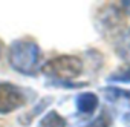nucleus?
Returning a JSON list of instances; mask_svg holds the SVG:
<instances>
[{
    "mask_svg": "<svg viewBox=\"0 0 130 127\" xmlns=\"http://www.w3.org/2000/svg\"><path fill=\"white\" fill-rule=\"evenodd\" d=\"M43 75L47 78V86L77 89L84 87L87 83H75L74 80L83 74V61L77 55H58L46 61L41 68Z\"/></svg>",
    "mask_w": 130,
    "mask_h": 127,
    "instance_id": "f257e3e1",
    "label": "nucleus"
},
{
    "mask_svg": "<svg viewBox=\"0 0 130 127\" xmlns=\"http://www.w3.org/2000/svg\"><path fill=\"white\" fill-rule=\"evenodd\" d=\"M41 51L40 46L29 38H19L11 43L8 51L9 66L22 75H35L40 66Z\"/></svg>",
    "mask_w": 130,
    "mask_h": 127,
    "instance_id": "f03ea898",
    "label": "nucleus"
},
{
    "mask_svg": "<svg viewBox=\"0 0 130 127\" xmlns=\"http://www.w3.org/2000/svg\"><path fill=\"white\" fill-rule=\"evenodd\" d=\"M32 98V90L9 81H0V115H8L25 107Z\"/></svg>",
    "mask_w": 130,
    "mask_h": 127,
    "instance_id": "7ed1b4c3",
    "label": "nucleus"
},
{
    "mask_svg": "<svg viewBox=\"0 0 130 127\" xmlns=\"http://www.w3.org/2000/svg\"><path fill=\"white\" fill-rule=\"evenodd\" d=\"M101 93L110 104H116L118 107H127L130 109V90L121 89L116 86H106L101 87Z\"/></svg>",
    "mask_w": 130,
    "mask_h": 127,
    "instance_id": "20e7f679",
    "label": "nucleus"
},
{
    "mask_svg": "<svg viewBox=\"0 0 130 127\" xmlns=\"http://www.w3.org/2000/svg\"><path fill=\"white\" fill-rule=\"evenodd\" d=\"M75 106L80 113L92 115L100 106V98L93 92H81L75 97Z\"/></svg>",
    "mask_w": 130,
    "mask_h": 127,
    "instance_id": "39448f33",
    "label": "nucleus"
},
{
    "mask_svg": "<svg viewBox=\"0 0 130 127\" xmlns=\"http://www.w3.org/2000/svg\"><path fill=\"white\" fill-rule=\"evenodd\" d=\"M115 52L121 60L130 63V28H127L118 35L115 41Z\"/></svg>",
    "mask_w": 130,
    "mask_h": 127,
    "instance_id": "423d86ee",
    "label": "nucleus"
},
{
    "mask_svg": "<svg viewBox=\"0 0 130 127\" xmlns=\"http://www.w3.org/2000/svg\"><path fill=\"white\" fill-rule=\"evenodd\" d=\"M51 103H52V98H51V97L41 98V100H40V101H38V103H37V104L29 110V112H26L25 115H22V116H20V119H19V121H20V124H22V125H29L35 118H38V116L46 110V107H47Z\"/></svg>",
    "mask_w": 130,
    "mask_h": 127,
    "instance_id": "0eeeda50",
    "label": "nucleus"
},
{
    "mask_svg": "<svg viewBox=\"0 0 130 127\" xmlns=\"http://www.w3.org/2000/svg\"><path fill=\"white\" fill-rule=\"evenodd\" d=\"M37 127H68V121L57 110H49L40 118Z\"/></svg>",
    "mask_w": 130,
    "mask_h": 127,
    "instance_id": "6e6552de",
    "label": "nucleus"
},
{
    "mask_svg": "<svg viewBox=\"0 0 130 127\" xmlns=\"http://www.w3.org/2000/svg\"><path fill=\"white\" fill-rule=\"evenodd\" d=\"M112 124H113L112 115L107 110H103L96 118H93L90 122H87V124H84L81 127H112Z\"/></svg>",
    "mask_w": 130,
    "mask_h": 127,
    "instance_id": "1a4fd4ad",
    "label": "nucleus"
},
{
    "mask_svg": "<svg viewBox=\"0 0 130 127\" xmlns=\"http://www.w3.org/2000/svg\"><path fill=\"white\" fill-rule=\"evenodd\" d=\"M109 83H122V84H130V66L125 69H119L112 72L107 78Z\"/></svg>",
    "mask_w": 130,
    "mask_h": 127,
    "instance_id": "9d476101",
    "label": "nucleus"
},
{
    "mask_svg": "<svg viewBox=\"0 0 130 127\" xmlns=\"http://www.w3.org/2000/svg\"><path fill=\"white\" fill-rule=\"evenodd\" d=\"M122 124H124V127H130V112L122 115Z\"/></svg>",
    "mask_w": 130,
    "mask_h": 127,
    "instance_id": "9b49d317",
    "label": "nucleus"
},
{
    "mask_svg": "<svg viewBox=\"0 0 130 127\" xmlns=\"http://www.w3.org/2000/svg\"><path fill=\"white\" fill-rule=\"evenodd\" d=\"M121 6H122V9L130 15V0H125V2H122V3H121Z\"/></svg>",
    "mask_w": 130,
    "mask_h": 127,
    "instance_id": "f8f14e48",
    "label": "nucleus"
},
{
    "mask_svg": "<svg viewBox=\"0 0 130 127\" xmlns=\"http://www.w3.org/2000/svg\"><path fill=\"white\" fill-rule=\"evenodd\" d=\"M0 55H2V49H0Z\"/></svg>",
    "mask_w": 130,
    "mask_h": 127,
    "instance_id": "ddd939ff",
    "label": "nucleus"
}]
</instances>
